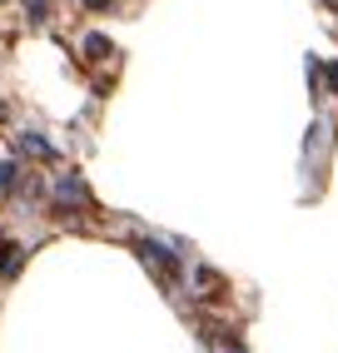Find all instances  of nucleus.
<instances>
[{
	"label": "nucleus",
	"mask_w": 338,
	"mask_h": 353,
	"mask_svg": "<svg viewBox=\"0 0 338 353\" xmlns=\"http://www.w3.org/2000/svg\"><path fill=\"white\" fill-rule=\"evenodd\" d=\"M80 204H90L85 179H75V174H60V179H55V209H60V214H75Z\"/></svg>",
	"instance_id": "f257e3e1"
},
{
	"label": "nucleus",
	"mask_w": 338,
	"mask_h": 353,
	"mask_svg": "<svg viewBox=\"0 0 338 353\" xmlns=\"http://www.w3.org/2000/svg\"><path fill=\"white\" fill-rule=\"evenodd\" d=\"M15 145H20V154H30V159H55V145L40 139V134H20Z\"/></svg>",
	"instance_id": "f03ea898"
},
{
	"label": "nucleus",
	"mask_w": 338,
	"mask_h": 353,
	"mask_svg": "<svg viewBox=\"0 0 338 353\" xmlns=\"http://www.w3.org/2000/svg\"><path fill=\"white\" fill-rule=\"evenodd\" d=\"M20 264V249L6 239V229H0V274H6V269H15Z\"/></svg>",
	"instance_id": "7ed1b4c3"
},
{
	"label": "nucleus",
	"mask_w": 338,
	"mask_h": 353,
	"mask_svg": "<svg viewBox=\"0 0 338 353\" xmlns=\"http://www.w3.org/2000/svg\"><path fill=\"white\" fill-rule=\"evenodd\" d=\"M15 184H20V164H15V159H6V164H0V194H10Z\"/></svg>",
	"instance_id": "20e7f679"
},
{
	"label": "nucleus",
	"mask_w": 338,
	"mask_h": 353,
	"mask_svg": "<svg viewBox=\"0 0 338 353\" xmlns=\"http://www.w3.org/2000/svg\"><path fill=\"white\" fill-rule=\"evenodd\" d=\"M80 50H90V60H105V55L115 50V45H110L105 35H85V45H80Z\"/></svg>",
	"instance_id": "39448f33"
},
{
	"label": "nucleus",
	"mask_w": 338,
	"mask_h": 353,
	"mask_svg": "<svg viewBox=\"0 0 338 353\" xmlns=\"http://www.w3.org/2000/svg\"><path fill=\"white\" fill-rule=\"evenodd\" d=\"M26 6H30V15H35V20H40V15H45V10H50V0H26Z\"/></svg>",
	"instance_id": "423d86ee"
},
{
	"label": "nucleus",
	"mask_w": 338,
	"mask_h": 353,
	"mask_svg": "<svg viewBox=\"0 0 338 353\" xmlns=\"http://www.w3.org/2000/svg\"><path fill=\"white\" fill-rule=\"evenodd\" d=\"M85 6H90V10H105V6H110V0H85Z\"/></svg>",
	"instance_id": "0eeeda50"
},
{
	"label": "nucleus",
	"mask_w": 338,
	"mask_h": 353,
	"mask_svg": "<svg viewBox=\"0 0 338 353\" xmlns=\"http://www.w3.org/2000/svg\"><path fill=\"white\" fill-rule=\"evenodd\" d=\"M328 85H333V90H338V65H333V70H328Z\"/></svg>",
	"instance_id": "6e6552de"
},
{
	"label": "nucleus",
	"mask_w": 338,
	"mask_h": 353,
	"mask_svg": "<svg viewBox=\"0 0 338 353\" xmlns=\"http://www.w3.org/2000/svg\"><path fill=\"white\" fill-rule=\"evenodd\" d=\"M0 120H6V105H0Z\"/></svg>",
	"instance_id": "1a4fd4ad"
},
{
	"label": "nucleus",
	"mask_w": 338,
	"mask_h": 353,
	"mask_svg": "<svg viewBox=\"0 0 338 353\" xmlns=\"http://www.w3.org/2000/svg\"><path fill=\"white\" fill-rule=\"evenodd\" d=\"M333 6H338V0H333Z\"/></svg>",
	"instance_id": "9d476101"
}]
</instances>
